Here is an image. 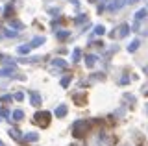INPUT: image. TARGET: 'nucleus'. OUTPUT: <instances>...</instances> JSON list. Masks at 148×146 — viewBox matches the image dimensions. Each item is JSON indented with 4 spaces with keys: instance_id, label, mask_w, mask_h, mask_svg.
<instances>
[{
    "instance_id": "nucleus-20",
    "label": "nucleus",
    "mask_w": 148,
    "mask_h": 146,
    "mask_svg": "<svg viewBox=\"0 0 148 146\" xmlns=\"http://www.w3.org/2000/svg\"><path fill=\"white\" fill-rule=\"evenodd\" d=\"M11 100H13L11 94H4V96H0V102H2V104H8V102H11Z\"/></svg>"
},
{
    "instance_id": "nucleus-6",
    "label": "nucleus",
    "mask_w": 148,
    "mask_h": 146,
    "mask_svg": "<svg viewBox=\"0 0 148 146\" xmlns=\"http://www.w3.org/2000/svg\"><path fill=\"white\" fill-rule=\"evenodd\" d=\"M30 96H32V106H41V94L37 91H30Z\"/></svg>"
},
{
    "instance_id": "nucleus-17",
    "label": "nucleus",
    "mask_w": 148,
    "mask_h": 146,
    "mask_svg": "<svg viewBox=\"0 0 148 146\" xmlns=\"http://www.w3.org/2000/svg\"><path fill=\"white\" fill-rule=\"evenodd\" d=\"M30 50H32V46H30V44H21V46L17 48V52H18V54H28Z\"/></svg>"
},
{
    "instance_id": "nucleus-5",
    "label": "nucleus",
    "mask_w": 148,
    "mask_h": 146,
    "mask_svg": "<svg viewBox=\"0 0 148 146\" xmlns=\"http://www.w3.org/2000/svg\"><path fill=\"white\" fill-rule=\"evenodd\" d=\"M13 72H15V65L6 67V68H2V70H0V78H8V76H13Z\"/></svg>"
},
{
    "instance_id": "nucleus-34",
    "label": "nucleus",
    "mask_w": 148,
    "mask_h": 146,
    "mask_svg": "<svg viewBox=\"0 0 148 146\" xmlns=\"http://www.w3.org/2000/svg\"><path fill=\"white\" fill-rule=\"evenodd\" d=\"M0 11H2V10H0Z\"/></svg>"
},
{
    "instance_id": "nucleus-12",
    "label": "nucleus",
    "mask_w": 148,
    "mask_h": 146,
    "mask_svg": "<svg viewBox=\"0 0 148 146\" xmlns=\"http://www.w3.org/2000/svg\"><path fill=\"white\" fill-rule=\"evenodd\" d=\"M9 137H11V139H15V141H22L21 131H18L17 128H11V130H9Z\"/></svg>"
},
{
    "instance_id": "nucleus-7",
    "label": "nucleus",
    "mask_w": 148,
    "mask_h": 146,
    "mask_svg": "<svg viewBox=\"0 0 148 146\" xmlns=\"http://www.w3.org/2000/svg\"><path fill=\"white\" fill-rule=\"evenodd\" d=\"M22 141H24V143H37V141H39V135L32 131V133H26L22 137Z\"/></svg>"
},
{
    "instance_id": "nucleus-25",
    "label": "nucleus",
    "mask_w": 148,
    "mask_h": 146,
    "mask_svg": "<svg viewBox=\"0 0 148 146\" xmlns=\"http://www.w3.org/2000/svg\"><path fill=\"white\" fill-rule=\"evenodd\" d=\"M0 117H9V111H8L6 107H2V109H0Z\"/></svg>"
},
{
    "instance_id": "nucleus-28",
    "label": "nucleus",
    "mask_w": 148,
    "mask_h": 146,
    "mask_svg": "<svg viewBox=\"0 0 148 146\" xmlns=\"http://www.w3.org/2000/svg\"><path fill=\"white\" fill-rule=\"evenodd\" d=\"M128 81H130V78H128V76H124V78H120V83H122V85H126Z\"/></svg>"
},
{
    "instance_id": "nucleus-11",
    "label": "nucleus",
    "mask_w": 148,
    "mask_h": 146,
    "mask_svg": "<svg viewBox=\"0 0 148 146\" xmlns=\"http://www.w3.org/2000/svg\"><path fill=\"white\" fill-rule=\"evenodd\" d=\"M117 31H119V37H126V35L130 33V26L128 24H120Z\"/></svg>"
},
{
    "instance_id": "nucleus-30",
    "label": "nucleus",
    "mask_w": 148,
    "mask_h": 146,
    "mask_svg": "<svg viewBox=\"0 0 148 146\" xmlns=\"http://www.w3.org/2000/svg\"><path fill=\"white\" fill-rule=\"evenodd\" d=\"M0 146H4V143H2V141H0Z\"/></svg>"
},
{
    "instance_id": "nucleus-26",
    "label": "nucleus",
    "mask_w": 148,
    "mask_h": 146,
    "mask_svg": "<svg viewBox=\"0 0 148 146\" xmlns=\"http://www.w3.org/2000/svg\"><path fill=\"white\" fill-rule=\"evenodd\" d=\"M17 31H11V30H6V37H15Z\"/></svg>"
},
{
    "instance_id": "nucleus-2",
    "label": "nucleus",
    "mask_w": 148,
    "mask_h": 146,
    "mask_svg": "<svg viewBox=\"0 0 148 146\" xmlns=\"http://www.w3.org/2000/svg\"><path fill=\"white\" fill-rule=\"evenodd\" d=\"M34 122L37 126H41V128H46L48 122H50V113L48 111H37L34 115Z\"/></svg>"
},
{
    "instance_id": "nucleus-8",
    "label": "nucleus",
    "mask_w": 148,
    "mask_h": 146,
    "mask_svg": "<svg viewBox=\"0 0 148 146\" xmlns=\"http://www.w3.org/2000/svg\"><path fill=\"white\" fill-rule=\"evenodd\" d=\"M96 61H98V57H96V56H92V54H89V56L85 57V67H87V68L95 67V65H96Z\"/></svg>"
},
{
    "instance_id": "nucleus-14",
    "label": "nucleus",
    "mask_w": 148,
    "mask_h": 146,
    "mask_svg": "<svg viewBox=\"0 0 148 146\" xmlns=\"http://www.w3.org/2000/svg\"><path fill=\"white\" fill-rule=\"evenodd\" d=\"M80 59H82V50H80V48H74V50H72V63L80 61Z\"/></svg>"
},
{
    "instance_id": "nucleus-9",
    "label": "nucleus",
    "mask_w": 148,
    "mask_h": 146,
    "mask_svg": "<svg viewBox=\"0 0 148 146\" xmlns=\"http://www.w3.org/2000/svg\"><path fill=\"white\" fill-rule=\"evenodd\" d=\"M146 17H148V10H146V8H143V10H139V11L135 13V20H137V22L145 20Z\"/></svg>"
},
{
    "instance_id": "nucleus-32",
    "label": "nucleus",
    "mask_w": 148,
    "mask_h": 146,
    "mask_svg": "<svg viewBox=\"0 0 148 146\" xmlns=\"http://www.w3.org/2000/svg\"><path fill=\"white\" fill-rule=\"evenodd\" d=\"M72 2H78V0H72Z\"/></svg>"
},
{
    "instance_id": "nucleus-15",
    "label": "nucleus",
    "mask_w": 148,
    "mask_h": 146,
    "mask_svg": "<svg viewBox=\"0 0 148 146\" xmlns=\"http://www.w3.org/2000/svg\"><path fill=\"white\" fill-rule=\"evenodd\" d=\"M11 118H13V120H21V118H24V111H21V109H15V111L11 113Z\"/></svg>"
},
{
    "instance_id": "nucleus-23",
    "label": "nucleus",
    "mask_w": 148,
    "mask_h": 146,
    "mask_svg": "<svg viewBox=\"0 0 148 146\" xmlns=\"http://www.w3.org/2000/svg\"><path fill=\"white\" fill-rule=\"evenodd\" d=\"M85 20H87V15H78V19H76L78 24H82V22H85Z\"/></svg>"
},
{
    "instance_id": "nucleus-27",
    "label": "nucleus",
    "mask_w": 148,
    "mask_h": 146,
    "mask_svg": "<svg viewBox=\"0 0 148 146\" xmlns=\"http://www.w3.org/2000/svg\"><path fill=\"white\" fill-rule=\"evenodd\" d=\"M15 100H18V102H21V100H24V94H22V93H17L15 94Z\"/></svg>"
},
{
    "instance_id": "nucleus-22",
    "label": "nucleus",
    "mask_w": 148,
    "mask_h": 146,
    "mask_svg": "<svg viewBox=\"0 0 148 146\" xmlns=\"http://www.w3.org/2000/svg\"><path fill=\"white\" fill-rule=\"evenodd\" d=\"M83 96H85V94H74V96H72V98H74V100H76V102H78V104H82V102H83Z\"/></svg>"
},
{
    "instance_id": "nucleus-4",
    "label": "nucleus",
    "mask_w": 148,
    "mask_h": 146,
    "mask_svg": "<svg viewBox=\"0 0 148 146\" xmlns=\"http://www.w3.org/2000/svg\"><path fill=\"white\" fill-rule=\"evenodd\" d=\"M54 115L58 117V118H63L65 115H67V106H65V104L58 106V107H56V111H54Z\"/></svg>"
},
{
    "instance_id": "nucleus-21",
    "label": "nucleus",
    "mask_w": 148,
    "mask_h": 146,
    "mask_svg": "<svg viewBox=\"0 0 148 146\" xmlns=\"http://www.w3.org/2000/svg\"><path fill=\"white\" fill-rule=\"evenodd\" d=\"M69 83H71V76H65L61 80V87H69Z\"/></svg>"
},
{
    "instance_id": "nucleus-33",
    "label": "nucleus",
    "mask_w": 148,
    "mask_h": 146,
    "mask_svg": "<svg viewBox=\"0 0 148 146\" xmlns=\"http://www.w3.org/2000/svg\"><path fill=\"white\" fill-rule=\"evenodd\" d=\"M74 146H78V144H74Z\"/></svg>"
},
{
    "instance_id": "nucleus-19",
    "label": "nucleus",
    "mask_w": 148,
    "mask_h": 146,
    "mask_svg": "<svg viewBox=\"0 0 148 146\" xmlns=\"http://www.w3.org/2000/svg\"><path fill=\"white\" fill-rule=\"evenodd\" d=\"M95 33H96V35H104V33H106V28H104V26H102V24L95 26Z\"/></svg>"
},
{
    "instance_id": "nucleus-3",
    "label": "nucleus",
    "mask_w": 148,
    "mask_h": 146,
    "mask_svg": "<svg viewBox=\"0 0 148 146\" xmlns=\"http://www.w3.org/2000/svg\"><path fill=\"white\" fill-rule=\"evenodd\" d=\"M126 4H128L126 0H111V2L108 4V10L109 11H119V10H122Z\"/></svg>"
},
{
    "instance_id": "nucleus-18",
    "label": "nucleus",
    "mask_w": 148,
    "mask_h": 146,
    "mask_svg": "<svg viewBox=\"0 0 148 146\" xmlns=\"http://www.w3.org/2000/svg\"><path fill=\"white\" fill-rule=\"evenodd\" d=\"M56 35H58V39H67L69 35H71V31H67V30H59V31H56Z\"/></svg>"
},
{
    "instance_id": "nucleus-31",
    "label": "nucleus",
    "mask_w": 148,
    "mask_h": 146,
    "mask_svg": "<svg viewBox=\"0 0 148 146\" xmlns=\"http://www.w3.org/2000/svg\"><path fill=\"white\" fill-rule=\"evenodd\" d=\"M146 113H148V104H146Z\"/></svg>"
},
{
    "instance_id": "nucleus-10",
    "label": "nucleus",
    "mask_w": 148,
    "mask_h": 146,
    "mask_svg": "<svg viewBox=\"0 0 148 146\" xmlns=\"http://www.w3.org/2000/svg\"><path fill=\"white\" fill-rule=\"evenodd\" d=\"M45 41H46L45 37H35V39H32L28 44H30L32 48H37V46H41V44H45Z\"/></svg>"
},
{
    "instance_id": "nucleus-13",
    "label": "nucleus",
    "mask_w": 148,
    "mask_h": 146,
    "mask_svg": "<svg viewBox=\"0 0 148 146\" xmlns=\"http://www.w3.org/2000/svg\"><path fill=\"white\" fill-rule=\"evenodd\" d=\"M141 46V41L139 39H135V41H132V43L128 44V52H135V50Z\"/></svg>"
},
{
    "instance_id": "nucleus-16",
    "label": "nucleus",
    "mask_w": 148,
    "mask_h": 146,
    "mask_svg": "<svg viewBox=\"0 0 148 146\" xmlns=\"http://www.w3.org/2000/svg\"><path fill=\"white\" fill-rule=\"evenodd\" d=\"M52 65L54 67H59V68H67V61H63V59H54Z\"/></svg>"
},
{
    "instance_id": "nucleus-24",
    "label": "nucleus",
    "mask_w": 148,
    "mask_h": 146,
    "mask_svg": "<svg viewBox=\"0 0 148 146\" xmlns=\"http://www.w3.org/2000/svg\"><path fill=\"white\" fill-rule=\"evenodd\" d=\"M9 26H15V28H22V24H21L18 20H11V22H9Z\"/></svg>"
},
{
    "instance_id": "nucleus-1",
    "label": "nucleus",
    "mask_w": 148,
    "mask_h": 146,
    "mask_svg": "<svg viewBox=\"0 0 148 146\" xmlns=\"http://www.w3.org/2000/svg\"><path fill=\"white\" fill-rule=\"evenodd\" d=\"M87 130H89V122L87 120H76L72 124V135L82 139L83 135H87Z\"/></svg>"
},
{
    "instance_id": "nucleus-29",
    "label": "nucleus",
    "mask_w": 148,
    "mask_h": 146,
    "mask_svg": "<svg viewBox=\"0 0 148 146\" xmlns=\"http://www.w3.org/2000/svg\"><path fill=\"white\" fill-rule=\"evenodd\" d=\"M126 2H128V4H135L137 0H126Z\"/></svg>"
}]
</instances>
